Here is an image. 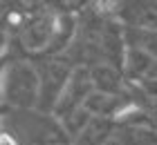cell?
Masks as SVG:
<instances>
[{"label": "cell", "mask_w": 157, "mask_h": 145, "mask_svg": "<svg viewBox=\"0 0 157 145\" xmlns=\"http://www.w3.org/2000/svg\"><path fill=\"white\" fill-rule=\"evenodd\" d=\"M2 9H5V7H0V11H2Z\"/></svg>", "instance_id": "14"}, {"label": "cell", "mask_w": 157, "mask_h": 145, "mask_svg": "<svg viewBox=\"0 0 157 145\" xmlns=\"http://www.w3.org/2000/svg\"><path fill=\"white\" fill-rule=\"evenodd\" d=\"M124 36V47H135L148 54H157V36L155 29H144V27H121Z\"/></svg>", "instance_id": "8"}, {"label": "cell", "mask_w": 157, "mask_h": 145, "mask_svg": "<svg viewBox=\"0 0 157 145\" xmlns=\"http://www.w3.org/2000/svg\"><path fill=\"white\" fill-rule=\"evenodd\" d=\"M38 71L29 58L11 54L2 71V107L7 110H36Z\"/></svg>", "instance_id": "2"}, {"label": "cell", "mask_w": 157, "mask_h": 145, "mask_svg": "<svg viewBox=\"0 0 157 145\" xmlns=\"http://www.w3.org/2000/svg\"><path fill=\"white\" fill-rule=\"evenodd\" d=\"M11 54H13V49H11V47H7L5 52L0 54V107H2V71H5L7 60L11 58Z\"/></svg>", "instance_id": "10"}, {"label": "cell", "mask_w": 157, "mask_h": 145, "mask_svg": "<svg viewBox=\"0 0 157 145\" xmlns=\"http://www.w3.org/2000/svg\"><path fill=\"white\" fill-rule=\"evenodd\" d=\"M9 40H11V34H9V25H7V16L2 9L0 11V54L9 47Z\"/></svg>", "instance_id": "9"}, {"label": "cell", "mask_w": 157, "mask_h": 145, "mask_svg": "<svg viewBox=\"0 0 157 145\" xmlns=\"http://www.w3.org/2000/svg\"><path fill=\"white\" fill-rule=\"evenodd\" d=\"M103 145H119V143H115V141H112V139H108V141H105Z\"/></svg>", "instance_id": "12"}, {"label": "cell", "mask_w": 157, "mask_h": 145, "mask_svg": "<svg viewBox=\"0 0 157 145\" xmlns=\"http://www.w3.org/2000/svg\"><path fill=\"white\" fill-rule=\"evenodd\" d=\"M0 145H18V139L11 134V129H7L0 123Z\"/></svg>", "instance_id": "11"}, {"label": "cell", "mask_w": 157, "mask_h": 145, "mask_svg": "<svg viewBox=\"0 0 157 145\" xmlns=\"http://www.w3.org/2000/svg\"><path fill=\"white\" fill-rule=\"evenodd\" d=\"M110 139L119 145H155V125H115Z\"/></svg>", "instance_id": "7"}, {"label": "cell", "mask_w": 157, "mask_h": 145, "mask_svg": "<svg viewBox=\"0 0 157 145\" xmlns=\"http://www.w3.org/2000/svg\"><path fill=\"white\" fill-rule=\"evenodd\" d=\"M2 114H5V107H0V121H2Z\"/></svg>", "instance_id": "13"}, {"label": "cell", "mask_w": 157, "mask_h": 145, "mask_svg": "<svg viewBox=\"0 0 157 145\" xmlns=\"http://www.w3.org/2000/svg\"><path fill=\"white\" fill-rule=\"evenodd\" d=\"M92 89L97 92H108V94H119L126 89V81L121 76V69L112 67L108 63H94L88 67Z\"/></svg>", "instance_id": "6"}, {"label": "cell", "mask_w": 157, "mask_h": 145, "mask_svg": "<svg viewBox=\"0 0 157 145\" xmlns=\"http://www.w3.org/2000/svg\"><path fill=\"white\" fill-rule=\"evenodd\" d=\"M2 125L11 129L18 145H67L70 139L61 123L47 112L38 110H7L2 114Z\"/></svg>", "instance_id": "1"}, {"label": "cell", "mask_w": 157, "mask_h": 145, "mask_svg": "<svg viewBox=\"0 0 157 145\" xmlns=\"http://www.w3.org/2000/svg\"><path fill=\"white\" fill-rule=\"evenodd\" d=\"M34 65H36V71H38V103H36V110L52 114L56 98H59L70 71L76 65L65 54L38 58V60H34Z\"/></svg>", "instance_id": "3"}, {"label": "cell", "mask_w": 157, "mask_h": 145, "mask_svg": "<svg viewBox=\"0 0 157 145\" xmlns=\"http://www.w3.org/2000/svg\"><path fill=\"white\" fill-rule=\"evenodd\" d=\"M155 18H157L155 0H121L117 11V23L121 27L155 29Z\"/></svg>", "instance_id": "5"}, {"label": "cell", "mask_w": 157, "mask_h": 145, "mask_svg": "<svg viewBox=\"0 0 157 145\" xmlns=\"http://www.w3.org/2000/svg\"><path fill=\"white\" fill-rule=\"evenodd\" d=\"M90 92H92V83H90L88 67H85V65H76V67L70 71L67 81H65V85H63L59 98H56L52 116L54 118H61V116L78 110Z\"/></svg>", "instance_id": "4"}]
</instances>
